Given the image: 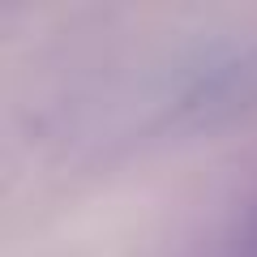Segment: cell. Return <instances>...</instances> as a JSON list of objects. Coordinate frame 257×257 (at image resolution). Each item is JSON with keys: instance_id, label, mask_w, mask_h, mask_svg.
Segmentation results:
<instances>
[{"instance_id": "6da1fadb", "label": "cell", "mask_w": 257, "mask_h": 257, "mask_svg": "<svg viewBox=\"0 0 257 257\" xmlns=\"http://www.w3.org/2000/svg\"><path fill=\"white\" fill-rule=\"evenodd\" d=\"M257 103V43H210L180 56L150 90L138 133H202Z\"/></svg>"}, {"instance_id": "7a4b0ae2", "label": "cell", "mask_w": 257, "mask_h": 257, "mask_svg": "<svg viewBox=\"0 0 257 257\" xmlns=\"http://www.w3.org/2000/svg\"><path fill=\"white\" fill-rule=\"evenodd\" d=\"M202 257H257V219L240 223L236 231H227V236L219 240V244H210Z\"/></svg>"}]
</instances>
